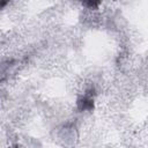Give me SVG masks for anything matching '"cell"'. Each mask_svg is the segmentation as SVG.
I'll return each mask as SVG.
<instances>
[{
    "mask_svg": "<svg viewBox=\"0 0 148 148\" xmlns=\"http://www.w3.org/2000/svg\"><path fill=\"white\" fill-rule=\"evenodd\" d=\"M77 106L80 110H90L92 108V98L90 95H84L82 98L79 99Z\"/></svg>",
    "mask_w": 148,
    "mask_h": 148,
    "instance_id": "6da1fadb",
    "label": "cell"
},
{
    "mask_svg": "<svg viewBox=\"0 0 148 148\" xmlns=\"http://www.w3.org/2000/svg\"><path fill=\"white\" fill-rule=\"evenodd\" d=\"M7 1H8V0H1V7H5L6 3H7Z\"/></svg>",
    "mask_w": 148,
    "mask_h": 148,
    "instance_id": "3957f363",
    "label": "cell"
},
{
    "mask_svg": "<svg viewBox=\"0 0 148 148\" xmlns=\"http://www.w3.org/2000/svg\"><path fill=\"white\" fill-rule=\"evenodd\" d=\"M86 7H89V8H97L101 3L102 0H80Z\"/></svg>",
    "mask_w": 148,
    "mask_h": 148,
    "instance_id": "7a4b0ae2",
    "label": "cell"
}]
</instances>
